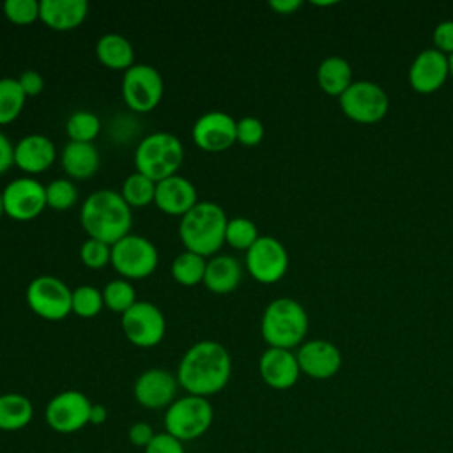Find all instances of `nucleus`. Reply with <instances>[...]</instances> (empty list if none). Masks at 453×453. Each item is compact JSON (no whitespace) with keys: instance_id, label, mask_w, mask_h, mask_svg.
Segmentation results:
<instances>
[{"instance_id":"obj_17","label":"nucleus","mask_w":453,"mask_h":453,"mask_svg":"<svg viewBox=\"0 0 453 453\" xmlns=\"http://www.w3.org/2000/svg\"><path fill=\"white\" fill-rule=\"evenodd\" d=\"M301 373L311 379H331L342 366L340 349L326 340H310L299 345L296 354Z\"/></svg>"},{"instance_id":"obj_43","label":"nucleus","mask_w":453,"mask_h":453,"mask_svg":"<svg viewBox=\"0 0 453 453\" xmlns=\"http://www.w3.org/2000/svg\"><path fill=\"white\" fill-rule=\"evenodd\" d=\"M14 165V145L0 131V175H4Z\"/></svg>"},{"instance_id":"obj_35","label":"nucleus","mask_w":453,"mask_h":453,"mask_svg":"<svg viewBox=\"0 0 453 453\" xmlns=\"http://www.w3.org/2000/svg\"><path fill=\"white\" fill-rule=\"evenodd\" d=\"M46 188V207L67 211L78 202V188L69 179H55Z\"/></svg>"},{"instance_id":"obj_26","label":"nucleus","mask_w":453,"mask_h":453,"mask_svg":"<svg viewBox=\"0 0 453 453\" xmlns=\"http://www.w3.org/2000/svg\"><path fill=\"white\" fill-rule=\"evenodd\" d=\"M34 419V403L21 393L0 395V430L18 432L27 428Z\"/></svg>"},{"instance_id":"obj_29","label":"nucleus","mask_w":453,"mask_h":453,"mask_svg":"<svg viewBox=\"0 0 453 453\" xmlns=\"http://www.w3.org/2000/svg\"><path fill=\"white\" fill-rule=\"evenodd\" d=\"M27 96L16 78H0V126L14 122L25 106Z\"/></svg>"},{"instance_id":"obj_40","label":"nucleus","mask_w":453,"mask_h":453,"mask_svg":"<svg viewBox=\"0 0 453 453\" xmlns=\"http://www.w3.org/2000/svg\"><path fill=\"white\" fill-rule=\"evenodd\" d=\"M432 41L435 50L444 53L446 57L453 55V21H441L432 34Z\"/></svg>"},{"instance_id":"obj_33","label":"nucleus","mask_w":453,"mask_h":453,"mask_svg":"<svg viewBox=\"0 0 453 453\" xmlns=\"http://www.w3.org/2000/svg\"><path fill=\"white\" fill-rule=\"evenodd\" d=\"M257 225L248 218H232L226 221L225 228V244L234 250L248 251L258 239Z\"/></svg>"},{"instance_id":"obj_8","label":"nucleus","mask_w":453,"mask_h":453,"mask_svg":"<svg viewBox=\"0 0 453 453\" xmlns=\"http://www.w3.org/2000/svg\"><path fill=\"white\" fill-rule=\"evenodd\" d=\"M27 304L37 317L57 322L73 313V290L57 276L34 278L25 292Z\"/></svg>"},{"instance_id":"obj_27","label":"nucleus","mask_w":453,"mask_h":453,"mask_svg":"<svg viewBox=\"0 0 453 453\" xmlns=\"http://www.w3.org/2000/svg\"><path fill=\"white\" fill-rule=\"evenodd\" d=\"M319 87L329 96H342L352 85V67L342 57H327L317 69Z\"/></svg>"},{"instance_id":"obj_16","label":"nucleus","mask_w":453,"mask_h":453,"mask_svg":"<svg viewBox=\"0 0 453 453\" xmlns=\"http://www.w3.org/2000/svg\"><path fill=\"white\" fill-rule=\"evenodd\" d=\"M237 120L225 111H207L200 115L193 127L191 138L195 145L205 152H221L230 149L235 140Z\"/></svg>"},{"instance_id":"obj_23","label":"nucleus","mask_w":453,"mask_h":453,"mask_svg":"<svg viewBox=\"0 0 453 453\" xmlns=\"http://www.w3.org/2000/svg\"><path fill=\"white\" fill-rule=\"evenodd\" d=\"M242 269L237 258L230 255H214L207 260L203 285L212 294H228L241 283Z\"/></svg>"},{"instance_id":"obj_37","label":"nucleus","mask_w":453,"mask_h":453,"mask_svg":"<svg viewBox=\"0 0 453 453\" xmlns=\"http://www.w3.org/2000/svg\"><path fill=\"white\" fill-rule=\"evenodd\" d=\"M2 9L4 16L14 25H32L39 19V2L35 0H7Z\"/></svg>"},{"instance_id":"obj_39","label":"nucleus","mask_w":453,"mask_h":453,"mask_svg":"<svg viewBox=\"0 0 453 453\" xmlns=\"http://www.w3.org/2000/svg\"><path fill=\"white\" fill-rule=\"evenodd\" d=\"M143 453H186V449H184V442H180L168 432H159L143 449Z\"/></svg>"},{"instance_id":"obj_7","label":"nucleus","mask_w":453,"mask_h":453,"mask_svg":"<svg viewBox=\"0 0 453 453\" xmlns=\"http://www.w3.org/2000/svg\"><path fill=\"white\" fill-rule=\"evenodd\" d=\"M159 262L154 242L138 234H127L111 246V267L124 280H143L150 276Z\"/></svg>"},{"instance_id":"obj_15","label":"nucleus","mask_w":453,"mask_h":453,"mask_svg":"<svg viewBox=\"0 0 453 453\" xmlns=\"http://www.w3.org/2000/svg\"><path fill=\"white\" fill-rule=\"evenodd\" d=\"M179 388L175 373L165 368H149L136 377L133 384V396L143 409L166 411L175 402Z\"/></svg>"},{"instance_id":"obj_41","label":"nucleus","mask_w":453,"mask_h":453,"mask_svg":"<svg viewBox=\"0 0 453 453\" xmlns=\"http://www.w3.org/2000/svg\"><path fill=\"white\" fill-rule=\"evenodd\" d=\"M156 432L152 428V425H149L147 421H134L129 428H127V439L133 446L145 449L149 446V442L154 439Z\"/></svg>"},{"instance_id":"obj_38","label":"nucleus","mask_w":453,"mask_h":453,"mask_svg":"<svg viewBox=\"0 0 453 453\" xmlns=\"http://www.w3.org/2000/svg\"><path fill=\"white\" fill-rule=\"evenodd\" d=\"M264 138V124L257 117H242L237 120L235 140L244 147H255Z\"/></svg>"},{"instance_id":"obj_25","label":"nucleus","mask_w":453,"mask_h":453,"mask_svg":"<svg viewBox=\"0 0 453 453\" xmlns=\"http://www.w3.org/2000/svg\"><path fill=\"white\" fill-rule=\"evenodd\" d=\"M97 60L113 71H127L134 65V48L120 34H104L96 42Z\"/></svg>"},{"instance_id":"obj_44","label":"nucleus","mask_w":453,"mask_h":453,"mask_svg":"<svg viewBox=\"0 0 453 453\" xmlns=\"http://www.w3.org/2000/svg\"><path fill=\"white\" fill-rule=\"evenodd\" d=\"M303 5L301 0H271L269 7L278 14H292Z\"/></svg>"},{"instance_id":"obj_3","label":"nucleus","mask_w":453,"mask_h":453,"mask_svg":"<svg viewBox=\"0 0 453 453\" xmlns=\"http://www.w3.org/2000/svg\"><path fill=\"white\" fill-rule=\"evenodd\" d=\"M226 214L214 202H198L180 218L179 239L188 251L203 258L214 257L225 244Z\"/></svg>"},{"instance_id":"obj_13","label":"nucleus","mask_w":453,"mask_h":453,"mask_svg":"<svg viewBox=\"0 0 453 453\" xmlns=\"http://www.w3.org/2000/svg\"><path fill=\"white\" fill-rule=\"evenodd\" d=\"M246 269L258 283H276L288 269V253L276 237L260 235L246 251Z\"/></svg>"},{"instance_id":"obj_30","label":"nucleus","mask_w":453,"mask_h":453,"mask_svg":"<svg viewBox=\"0 0 453 453\" xmlns=\"http://www.w3.org/2000/svg\"><path fill=\"white\" fill-rule=\"evenodd\" d=\"M154 193H156V182L136 170L126 177L120 189L122 198L131 209L154 203Z\"/></svg>"},{"instance_id":"obj_2","label":"nucleus","mask_w":453,"mask_h":453,"mask_svg":"<svg viewBox=\"0 0 453 453\" xmlns=\"http://www.w3.org/2000/svg\"><path fill=\"white\" fill-rule=\"evenodd\" d=\"M80 223L90 239L113 246L129 234L133 212L120 193L113 189H97L83 200Z\"/></svg>"},{"instance_id":"obj_47","label":"nucleus","mask_w":453,"mask_h":453,"mask_svg":"<svg viewBox=\"0 0 453 453\" xmlns=\"http://www.w3.org/2000/svg\"><path fill=\"white\" fill-rule=\"evenodd\" d=\"M448 60H449V74L453 76V55H449Z\"/></svg>"},{"instance_id":"obj_10","label":"nucleus","mask_w":453,"mask_h":453,"mask_svg":"<svg viewBox=\"0 0 453 453\" xmlns=\"http://www.w3.org/2000/svg\"><path fill=\"white\" fill-rule=\"evenodd\" d=\"M92 402L78 389H65L50 398L44 407L46 425L62 435L76 434L90 425Z\"/></svg>"},{"instance_id":"obj_31","label":"nucleus","mask_w":453,"mask_h":453,"mask_svg":"<svg viewBox=\"0 0 453 453\" xmlns=\"http://www.w3.org/2000/svg\"><path fill=\"white\" fill-rule=\"evenodd\" d=\"M99 131H101V120L96 113L88 110H78L71 113L65 122V133L69 136V142L92 143V140H96Z\"/></svg>"},{"instance_id":"obj_20","label":"nucleus","mask_w":453,"mask_h":453,"mask_svg":"<svg viewBox=\"0 0 453 453\" xmlns=\"http://www.w3.org/2000/svg\"><path fill=\"white\" fill-rule=\"evenodd\" d=\"M258 373L269 388L283 391L297 382L301 370L292 350L267 347L258 359Z\"/></svg>"},{"instance_id":"obj_21","label":"nucleus","mask_w":453,"mask_h":453,"mask_svg":"<svg viewBox=\"0 0 453 453\" xmlns=\"http://www.w3.org/2000/svg\"><path fill=\"white\" fill-rule=\"evenodd\" d=\"M55 157L57 149L44 134H27L14 145V165L28 177L46 172Z\"/></svg>"},{"instance_id":"obj_22","label":"nucleus","mask_w":453,"mask_h":453,"mask_svg":"<svg viewBox=\"0 0 453 453\" xmlns=\"http://www.w3.org/2000/svg\"><path fill=\"white\" fill-rule=\"evenodd\" d=\"M88 12L87 0H41L39 21L50 30L67 32L78 28Z\"/></svg>"},{"instance_id":"obj_28","label":"nucleus","mask_w":453,"mask_h":453,"mask_svg":"<svg viewBox=\"0 0 453 453\" xmlns=\"http://www.w3.org/2000/svg\"><path fill=\"white\" fill-rule=\"evenodd\" d=\"M205 265L207 260L193 251L184 250L182 253H179L170 267L172 278L182 285V287H195L198 283L203 281V274H205Z\"/></svg>"},{"instance_id":"obj_45","label":"nucleus","mask_w":453,"mask_h":453,"mask_svg":"<svg viewBox=\"0 0 453 453\" xmlns=\"http://www.w3.org/2000/svg\"><path fill=\"white\" fill-rule=\"evenodd\" d=\"M106 419H108V409H106L103 403H92V409H90V425L99 426V425L106 423Z\"/></svg>"},{"instance_id":"obj_24","label":"nucleus","mask_w":453,"mask_h":453,"mask_svg":"<svg viewBox=\"0 0 453 453\" xmlns=\"http://www.w3.org/2000/svg\"><path fill=\"white\" fill-rule=\"evenodd\" d=\"M60 163L69 177L76 180H85L96 175L101 159L94 143L69 142L60 154Z\"/></svg>"},{"instance_id":"obj_1","label":"nucleus","mask_w":453,"mask_h":453,"mask_svg":"<svg viewBox=\"0 0 453 453\" xmlns=\"http://www.w3.org/2000/svg\"><path fill=\"white\" fill-rule=\"evenodd\" d=\"M175 377L186 395L212 396L226 388L232 377V357L221 343L200 340L182 354Z\"/></svg>"},{"instance_id":"obj_34","label":"nucleus","mask_w":453,"mask_h":453,"mask_svg":"<svg viewBox=\"0 0 453 453\" xmlns=\"http://www.w3.org/2000/svg\"><path fill=\"white\" fill-rule=\"evenodd\" d=\"M104 308L103 292L90 285H81L73 290V313L81 319H92Z\"/></svg>"},{"instance_id":"obj_9","label":"nucleus","mask_w":453,"mask_h":453,"mask_svg":"<svg viewBox=\"0 0 453 453\" xmlns=\"http://www.w3.org/2000/svg\"><path fill=\"white\" fill-rule=\"evenodd\" d=\"M163 90V76L149 64H134L122 74V99L134 113L152 111L161 103Z\"/></svg>"},{"instance_id":"obj_6","label":"nucleus","mask_w":453,"mask_h":453,"mask_svg":"<svg viewBox=\"0 0 453 453\" xmlns=\"http://www.w3.org/2000/svg\"><path fill=\"white\" fill-rule=\"evenodd\" d=\"M212 419L214 409L209 398L184 395L177 396L175 402L165 411L163 425L165 432L180 442H188L205 435L212 425Z\"/></svg>"},{"instance_id":"obj_42","label":"nucleus","mask_w":453,"mask_h":453,"mask_svg":"<svg viewBox=\"0 0 453 453\" xmlns=\"http://www.w3.org/2000/svg\"><path fill=\"white\" fill-rule=\"evenodd\" d=\"M16 80H18V83H19V87L25 92L27 97L39 96L44 88V78L41 76L39 71H34V69L23 71Z\"/></svg>"},{"instance_id":"obj_4","label":"nucleus","mask_w":453,"mask_h":453,"mask_svg":"<svg viewBox=\"0 0 453 453\" xmlns=\"http://www.w3.org/2000/svg\"><path fill=\"white\" fill-rule=\"evenodd\" d=\"M308 331L306 310L292 297L271 301L260 320V333L269 347L292 350L301 345Z\"/></svg>"},{"instance_id":"obj_11","label":"nucleus","mask_w":453,"mask_h":453,"mask_svg":"<svg viewBox=\"0 0 453 453\" xmlns=\"http://www.w3.org/2000/svg\"><path fill=\"white\" fill-rule=\"evenodd\" d=\"M120 326L129 343L140 349H152L159 345L166 333V320L163 311L149 303L136 301L120 315Z\"/></svg>"},{"instance_id":"obj_5","label":"nucleus","mask_w":453,"mask_h":453,"mask_svg":"<svg viewBox=\"0 0 453 453\" xmlns=\"http://www.w3.org/2000/svg\"><path fill=\"white\" fill-rule=\"evenodd\" d=\"M184 159L182 142L165 131H156L142 138L134 149V168L154 182L177 173Z\"/></svg>"},{"instance_id":"obj_14","label":"nucleus","mask_w":453,"mask_h":453,"mask_svg":"<svg viewBox=\"0 0 453 453\" xmlns=\"http://www.w3.org/2000/svg\"><path fill=\"white\" fill-rule=\"evenodd\" d=\"M2 195L5 216L14 221H30L46 209V188L28 175L11 180Z\"/></svg>"},{"instance_id":"obj_46","label":"nucleus","mask_w":453,"mask_h":453,"mask_svg":"<svg viewBox=\"0 0 453 453\" xmlns=\"http://www.w3.org/2000/svg\"><path fill=\"white\" fill-rule=\"evenodd\" d=\"M5 214V209H4V195L0 191V218Z\"/></svg>"},{"instance_id":"obj_12","label":"nucleus","mask_w":453,"mask_h":453,"mask_svg":"<svg viewBox=\"0 0 453 453\" xmlns=\"http://www.w3.org/2000/svg\"><path fill=\"white\" fill-rule=\"evenodd\" d=\"M340 108L357 124H375L386 117L389 99L380 85L359 80L340 96Z\"/></svg>"},{"instance_id":"obj_36","label":"nucleus","mask_w":453,"mask_h":453,"mask_svg":"<svg viewBox=\"0 0 453 453\" xmlns=\"http://www.w3.org/2000/svg\"><path fill=\"white\" fill-rule=\"evenodd\" d=\"M80 260L88 269H103L111 260V246L88 237L80 246Z\"/></svg>"},{"instance_id":"obj_18","label":"nucleus","mask_w":453,"mask_h":453,"mask_svg":"<svg viewBox=\"0 0 453 453\" xmlns=\"http://www.w3.org/2000/svg\"><path fill=\"white\" fill-rule=\"evenodd\" d=\"M449 74V60L435 48L423 50L416 55L409 69V83L419 94L439 90Z\"/></svg>"},{"instance_id":"obj_32","label":"nucleus","mask_w":453,"mask_h":453,"mask_svg":"<svg viewBox=\"0 0 453 453\" xmlns=\"http://www.w3.org/2000/svg\"><path fill=\"white\" fill-rule=\"evenodd\" d=\"M103 301L110 311L122 315L138 299H136V290H134L133 283L124 278H119V280H111L110 283H106V287L103 288Z\"/></svg>"},{"instance_id":"obj_19","label":"nucleus","mask_w":453,"mask_h":453,"mask_svg":"<svg viewBox=\"0 0 453 453\" xmlns=\"http://www.w3.org/2000/svg\"><path fill=\"white\" fill-rule=\"evenodd\" d=\"M196 203H198L196 188L189 179L175 173L172 177H166V179L156 182L154 205L163 214L182 218Z\"/></svg>"}]
</instances>
